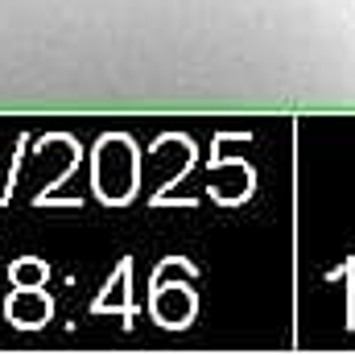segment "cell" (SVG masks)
Masks as SVG:
<instances>
[{"label":"cell","instance_id":"1","mask_svg":"<svg viewBox=\"0 0 355 355\" xmlns=\"http://www.w3.org/2000/svg\"><path fill=\"white\" fill-rule=\"evenodd\" d=\"M0 112H355V0H0Z\"/></svg>","mask_w":355,"mask_h":355}]
</instances>
